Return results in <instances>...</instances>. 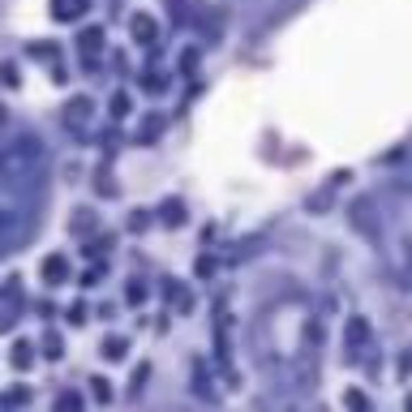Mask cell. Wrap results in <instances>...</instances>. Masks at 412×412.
I'll return each instance as SVG.
<instances>
[{"label":"cell","instance_id":"cell-1","mask_svg":"<svg viewBox=\"0 0 412 412\" xmlns=\"http://www.w3.org/2000/svg\"><path fill=\"white\" fill-rule=\"evenodd\" d=\"M47 176V150L39 138L18 133L0 142V249H13L35 219Z\"/></svg>","mask_w":412,"mask_h":412},{"label":"cell","instance_id":"cell-2","mask_svg":"<svg viewBox=\"0 0 412 412\" xmlns=\"http://www.w3.org/2000/svg\"><path fill=\"white\" fill-rule=\"evenodd\" d=\"M86 9V0H56V18H78Z\"/></svg>","mask_w":412,"mask_h":412}]
</instances>
